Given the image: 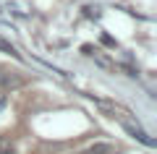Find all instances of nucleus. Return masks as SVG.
Instances as JSON below:
<instances>
[{"label":"nucleus","mask_w":157,"mask_h":154,"mask_svg":"<svg viewBox=\"0 0 157 154\" xmlns=\"http://www.w3.org/2000/svg\"><path fill=\"white\" fill-rule=\"evenodd\" d=\"M84 52H86V55H89L92 60L97 63V66H102L105 71H115V63H113V60H107V58L102 55L100 50H94V47H89V44H84Z\"/></svg>","instance_id":"7ed1b4c3"},{"label":"nucleus","mask_w":157,"mask_h":154,"mask_svg":"<svg viewBox=\"0 0 157 154\" xmlns=\"http://www.w3.org/2000/svg\"><path fill=\"white\" fill-rule=\"evenodd\" d=\"M0 50H3V52H8V55H13V58H21V55H18V50L13 47L8 39H3V37H0Z\"/></svg>","instance_id":"0eeeda50"},{"label":"nucleus","mask_w":157,"mask_h":154,"mask_svg":"<svg viewBox=\"0 0 157 154\" xmlns=\"http://www.w3.org/2000/svg\"><path fill=\"white\" fill-rule=\"evenodd\" d=\"M92 102H94V105L100 107V110L105 112L107 118H115V120H123V118H134V112H131L128 107L118 105V102H110V99H97V97H92Z\"/></svg>","instance_id":"f257e3e1"},{"label":"nucleus","mask_w":157,"mask_h":154,"mask_svg":"<svg viewBox=\"0 0 157 154\" xmlns=\"http://www.w3.org/2000/svg\"><path fill=\"white\" fill-rule=\"evenodd\" d=\"M13 149H16V146H13V141L0 133V154H13Z\"/></svg>","instance_id":"423d86ee"},{"label":"nucleus","mask_w":157,"mask_h":154,"mask_svg":"<svg viewBox=\"0 0 157 154\" xmlns=\"http://www.w3.org/2000/svg\"><path fill=\"white\" fill-rule=\"evenodd\" d=\"M0 86L18 89V86H24V78L18 76V73H13V71H3V68H0Z\"/></svg>","instance_id":"20e7f679"},{"label":"nucleus","mask_w":157,"mask_h":154,"mask_svg":"<svg viewBox=\"0 0 157 154\" xmlns=\"http://www.w3.org/2000/svg\"><path fill=\"white\" fill-rule=\"evenodd\" d=\"M118 123H121V126L126 128V133H131V136H134L136 141H141L144 146H155V141L149 138V133H147L144 128H141L139 123L134 120V118H123V120H118Z\"/></svg>","instance_id":"f03ea898"},{"label":"nucleus","mask_w":157,"mask_h":154,"mask_svg":"<svg viewBox=\"0 0 157 154\" xmlns=\"http://www.w3.org/2000/svg\"><path fill=\"white\" fill-rule=\"evenodd\" d=\"M81 154H115V149H113V144H92Z\"/></svg>","instance_id":"39448f33"}]
</instances>
